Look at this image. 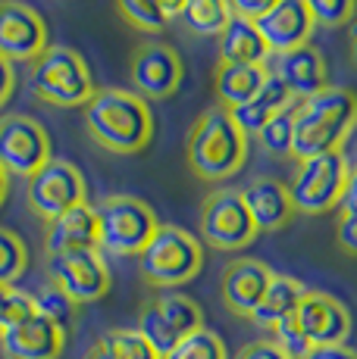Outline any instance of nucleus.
I'll use <instances>...</instances> for the list:
<instances>
[{
	"label": "nucleus",
	"mask_w": 357,
	"mask_h": 359,
	"mask_svg": "<svg viewBox=\"0 0 357 359\" xmlns=\"http://www.w3.org/2000/svg\"><path fill=\"white\" fill-rule=\"evenodd\" d=\"M85 128L110 154H138L154 137V113L148 100L126 88H100L85 103Z\"/></svg>",
	"instance_id": "nucleus-1"
},
{
	"label": "nucleus",
	"mask_w": 357,
	"mask_h": 359,
	"mask_svg": "<svg viewBox=\"0 0 357 359\" xmlns=\"http://www.w3.org/2000/svg\"><path fill=\"white\" fill-rule=\"evenodd\" d=\"M357 126V94L351 88L329 85L313 97L294 103V144L292 160L342 150Z\"/></svg>",
	"instance_id": "nucleus-2"
},
{
	"label": "nucleus",
	"mask_w": 357,
	"mask_h": 359,
	"mask_svg": "<svg viewBox=\"0 0 357 359\" xmlns=\"http://www.w3.org/2000/svg\"><path fill=\"white\" fill-rule=\"evenodd\" d=\"M185 156H188V169L201 182H226L248 160V135L235 126L229 109L210 107L191 126Z\"/></svg>",
	"instance_id": "nucleus-3"
},
{
	"label": "nucleus",
	"mask_w": 357,
	"mask_h": 359,
	"mask_svg": "<svg viewBox=\"0 0 357 359\" xmlns=\"http://www.w3.org/2000/svg\"><path fill=\"white\" fill-rule=\"evenodd\" d=\"M204 266V247L191 231L178 229V225H163L150 238V244L138 257V272L144 285L157 287V291H173L182 287L201 272Z\"/></svg>",
	"instance_id": "nucleus-4"
},
{
	"label": "nucleus",
	"mask_w": 357,
	"mask_h": 359,
	"mask_svg": "<svg viewBox=\"0 0 357 359\" xmlns=\"http://www.w3.org/2000/svg\"><path fill=\"white\" fill-rule=\"evenodd\" d=\"M94 216H98V250L110 257H141V250L160 229L154 206L129 194L104 197L94 206Z\"/></svg>",
	"instance_id": "nucleus-5"
},
{
	"label": "nucleus",
	"mask_w": 357,
	"mask_h": 359,
	"mask_svg": "<svg viewBox=\"0 0 357 359\" xmlns=\"http://www.w3.org/2000/svg\"><path fill=\"white\" fill-rule=\"evenodd\" d=\"M29 88L38 100L51 103V107H85L94 97V81L88 72V63L63 44H47L44 53L32 63Z\"/></svg>",
	"instance_id": "nucleus-6"
},
{
	"label": "nucleus",
	"mask_w": 357,
	"mask_h": 359,
	"mask_svg": "<svg viewBox=\"0 0 357 359\" xmlns=\"http://www.w3.org/2000/svg\"><path fill=\"white\" fill-rule=\"evenodd\" d=\"M348 172H351V165H348L342 150L298 160V169L288 182V197H292L294 212L323 216V212L335 210L342 194H345Z\"/></svg>",
	"instance_id": "nucleus-7"
},
{
	"label": "nucleus",
	"mask_w": 357,
	"mask_h": 359,
	"mask_svg": "<svg viewBox=\"0 0 357 359\" xmlns=\"http://www.w3.org/2000/svg\"><path fill=\"white\" fill-rule=\"evenodd\" d=\"M204 328V309L191 297L176 291L154 294L138 313V334L160 356H167L178 341Z\"/></svg>",
	"instance_id": "nucleus-8"
},
{
	"label": "nucleus",
	"mask_w": 357,
	"mask_h": 359,
	"mask_svg": "<svg viewBox=\"0 0 357 359\" xmlns=\"http://www.w3.org/2000/svg\"><path fill=\"white\" fill-rule=\"evenodd\" d=\"M197 225H201L204 244L214 250H245L260 234L245 206L242 191L235 188H219L204 197Z\"/></svg>",
	"instance_id": "nucleus-9"
},
{
	"label": "nucleus",
	"mask_w": 357,
	"mask_h": 359,
	"mask_svg": "<svg viewBox=\"0 0 357 359\" xmlns=\"http://www.w3.org/2000/svg\"><path fill=\"white\" fill-rule=\"evenodd\" d=\"M25 197L38 219L51 222V219L63 216L66 210L79 203H88V188L82 172L70 160H47L25 184Z\"/></svg>",
	"instance_id": "nucleus-10"
},
{
	"label": "nucleus",
	"mask_w": 357,
	"mask_h": 359,
	"mask_svg": "<svg viewBox=\"0 0 357 359\" xmlns=\"http://www.w3.org/2000/svg\"><path fill=\"white\" fill-rule=\"evenodd\" d=\"M47 281L57 285L75 306L98 303L110 294V269L100 250H75L47 257Z\"/></svg>",
	"instance_id": "nucleus-11"
},
{
	"label": "nucleus",
	"mask_w": 357,
	"mask_h": 359,
	"mask_svg": "<svg viewBox=\"0 0 357 359\" xmlns=\"http://www.w3.org/2000/svg\"><path fill=\"white\" fill-rule=\"evenodd\" d=\"M129 79H132V91L144 100H167L182 88L185 63L169 44L150 41L138 44L129 57Z\"/></svg>",
	"instance_id": "nucleus-12"
},
{
	"label": "nucleus",
	"mask_w": 357,
	"mask_h": 359,
	"mask_svg": "<svg viewBox=\"0 0 357 359\" xmlns=\"http://www.w3.org/2000/svg\"><path fill=\"white\" fill-rule=\"evenodd\" d=\"M51 160V137L32 116H4L0 119V169L6 175L32 178Z\"/></svg>",
	"instance_id": "nucleus-13"
},
{
	"label": "nucleus",
	"mask_w": 357,
	"mask_h": 359,
	"mask_svg": "<svg viewBox=\"0 0 357 359\" xmlns=\"http://www.w3.org/2000/svg\"><path fill=\"white\" fill-rule=\"evenodd\" d=\"M47 47V25L22 0H0V57L10 63H35Z\"/></svg>",
	"instance_id": "nucleus-14"
},
{
	"label": "nucleus",
	"mask_w": 357,
	"mask_h": 359,
	"mask_svg": "<svg viewBox=\"0 0 357 359\" xmlns=\"http://www.w3.org/2000/svg\"><path fill=\"white\" fill-rule=\"evenodd\" d=\"M301 334L307 337L311 347H329V344H345L351 334V313L339 297L326 291H311L307 287L294 309Z\"/></svg>",
	"instance_id": "nucleus-15"
},
{
	"label": "nucleus",
	"mask_w": 357,
	"mask_h": 359,
	"mask_svg": "<svg viewBox=\"0 0 357 359\" xmlns=\"http://www.w3.org/2000/svg\"><path fill=\"white\" fill-rule=\"evenodd\" d=\"M66 347V331L44 319L41 313H29L25 319L13 322L0 334L4 359H60Z\"/></svg>",
	"instance_id": "nucleus-16"
},
{
	"label": "nucleus",
	"mask_w": 357,
	"mask_h": 359,
	"mask_svg": "<svg viewBox=\"0 0 357 359\" xmlns=\"http://www.w3.org/2000/svg\"><path fill=\"white\" fill-rule=\"evenodd\" d=\"M273 269L260 259L238 257L223 269V281H219V297H223L226 309L238 319H251L257 303L264 300L266 287L273 281Z\"/></svg>",
	"instance_id": "nucleus-17"
},
{
	"label": "nucleus",
	"mask_w": 357,
	"mask_h": 359,
	"mask_svg": "<svg viewBox=\"0 0 357 359\" xmlns=\"http://www.w3.org/2000/svg\"><path fill=\"white\" fill-rule=\"evenodd\" d=\"M254 25L264 34L270 53H285L301 44H311L313 29H317L304 0H276L264 16L254 19Z\"/></svg>",
	"instance_id": "nucleus-18"
},
{
	"label": "nucleus",
	"mask_w": 357,
	"mask_h": 359,
	"mask_svg": "<svg viewBox=\"0 0 357 359\" xmlns=\"http://www.w3.org/2000/svg\"><path fill=\"white\" fill-rule=\"evenodd\" d=\"M270 72L288 88L294 100L313 97L317 91L329 88V69L323 53L313 44H301L294 50L276 53V63L270 66Z\"/></svg>",
	"instance_id": "nucleus-19"
},
{
	"label": "nucleus",
	"mask_w": 357,
	"mask_h": 359,
	"mask_svg": "<svg viewBox=\"0 0 357 359\" xmlns=\"http://www.w3.org/2000/svg\"><path fill=\"white\" fill-rule=\"evenodd\" d=\"M44 250L47 257L75 250H98V216L91 203H79L66 210L63 216L51 219L44 229Z\"/></svg>",
	"instance_id": "nucleus-20"
},
{
	"label": "nucleus",
	"mask_w": 357,
	"mask_h": 359,
	"mask_svg": "<svg viewBox=\"0 0 357 359\" xmlns=\"http://www.w3.org/2000/svg\"><path fill=\"white\" fill-rule=\"evenodd\" d=\"M245 206H248L257 231H279L292 222L294 206L288 197V184L270 175H257L248 182V188H242Z\"/></svg>",
	"instance_id": "nucleus-21"
},
{
	"label": "nucleus",
	"mask_w": 357,
	"mask_h": 359,
	"mask_svg": "<svg viewBox=\"0 0 357 359\" xmlns=\"http://www.w3.org/2000/svg\"><path fill=\"white\" fill-rule=\"evenodd\" d=\"M270 47L264 34L257 32L254 19L232 16L229 25L216 34V63L226 66H266L270 63Z\"/></svg>",
	"instance_id": "nucleus-22"
},
{
	"label": "nucleus",
	"mask_w": 357,
	"mask_h": 359,
	"mask_svg": "<svg viewBox=\"0 0 357 359\" xmlns=\"http://www.w3.org/2000/svg\"><path fill=\"white\" fill-rule=\"evenodd\" d=\"M294 103H298V100H294L292 94H288V88L276 79V75L270 72V79L264 81V88H260V91L254 94L248 103H242V107L229 109V116L235 119V126L242 128L248 137H257V135H260V128H264L266 122L276 119V116L283 113V109L294 107Z\"/></svg>",
	"instance_id": "nucleus-23"
},
{
	"label": "nucleus",
	"mask_w": 357,
	"mask_h": 359,
	"mask_svg": "<svg viewBox=\"0 0 357 359\" xmlns=\"http://www.w3.org/2000/svg\"><path fill=\"white\" fill-rule=\"evenodd\" d=\"M266 79H270V63L266 66H226V63H216V69H214L216 107L235 109V107H242V103H248L254 94L264 88Z\"/></svg>",
	"instance_id": "nucleus-24"
},
{
	"label": "nucleus",
	"mask_w": 357,
	"mask_h": 359,
	"mask_svg": "<svg viewBox=\"0 0 357 359\" xmlns=\"http://www.w3.org/2000/svg\"><path fill=\"white\" fill-rule=\"evenodd\" d=\"M304 291H307V287L301 285L298 278H292V275H273V281H270V287H266L264 300H260L257 309L251 313V322L257 328H273L276 322L294 316V309H298Z\"/></svg>",
	"instance_id": "nucleus-25"
},
{
	"label": "nucleus",
	"mask_w": 357,
	"mask_h": 359,
	"mask_svg": "<svg viewBox=\"0 0 357 359\" xmlns=\"http://www.w3.org/2000/svg\"><path fill=\"white\" fill-rule=\"evenodd\" d=\"M235 16L229 6V0H185L178 19L185 22V29L201 38H216L219 32L229 25V19Z\"/></svg>",
	"instance_id": "nucleus-26"
},
{
	"label": "nucleus",
	"mask_w": 357,
	"mask_h": 359,
	"mask_svg": "<svg viewBox=\"0 0 357 359\" xmlns=\"http://www.w3.org/2000/svg\"><path fill=\"white\" fill-rule=\"evenodd\" d=\"M29 269V247L16 231L0 225V285H16Z\"/></svg>",
	"instance_id": "nucleus-27"
},
{
	"label": "nucleus",
	"mask_w": 357,
	"mask_h": 359,
	"mask_svg": "<svg viewBox=\"0 0 357 359\" xmlns=\"http://www.w3.org/2000/svg\"><path fill=\"white\" fill-rule=\"evenodd\" d=\"M163 359H229V353H226V344L216 331L197 328L195 334L178 341Z\"/></svg>",
	"instance_id": "nucleus-28"
},
{
	"label": "nucleus",
	"mask_w": 357,
	"mask_h": 359,
	"mask_svg": "<svg viewBox=\"0 0 357 359\" xmlns=\"http://www.w3.org/2000/svg\"><path fill=\"white\" fill-rule=\"evenodd\" d=\"M257 141H260V147H264L270 156H279V160L292 156V144H294V107L283 109L276 119L266 122V126L260 128Z\"/></svg>",
	"instance_id": "nucleus-29"
},
{
	"label": "nucleus",
	"mask_w": 357,
	"mask_h": 359,
	"mask_svg": "<svg viewBox=\"0 0 357 359\" xmlns=\"http://www.w3.org/2000/svg\"><path fill=\"white\" fill-rule=\"evenodd\" d=\"M116 10L126 19V25H132L144 34H160L169 25V19L163 16L157 0H116Z\"/></svg>",
	"instance_id": "nucleus-30"
},
{
	"label": "nucleus",
	"mask_w": 357,
	"mask_h": 359,
	"mask_svg": "<svg viewBox=\"0 0 357 359\" xmlns=\"http://www.w3.org/2000/svg\"><path fill=\"white\" fill-rule=\"evenodd\" d=\"M32 300H35V313H41L44 319H51L53 325H60L63 331L72 325L75 313H79V306H75L57 285H51V281H47L38 294H32Z\"/></svg>",
	"instance_id": "nucleus-31"
},
{
	"label": "nucleus",
	"mask_w": 357,
	"mask_h": 359,
	"mask_svg": "<svg viewBox=\"0 0 357 359\" xmlns=\"http://www.w3.org/2000/svg\"><path fill=\"white\" fill-rule=\"evenodd\" d=\"M100 341L107 344V350L116 359H163L138 334V328H113V331H104V334H100Z\"/></svg>",
	"instance_id": "nucleus-32"
},
{
	"label": "nucleus",
	"mask_w": 357,
	"mask_h": 359,
	"mask_svg": "<svg viewBox=\"0 0 357 359\" xmlns=\"http://www.w3.org/2000/svg\"><path fill=\"white\" fill-rule=\"evenodd\" d=\"M304 6L313 25H323V29H339L357 16V0H304Z\"/></svg>",
	"instance_id": "nucleus-33"
},
{
	"label": "nucleus",
	"mask_w": 357,
	"mask_h": 359,
	"mask_svg": "<svg viewBox=\"0 0 357 359\" xmlns=\"http://www.w3.org/2000/svg\"><path fill=\"white\" fill-rule=\"evenodd\" d=\"M29 313H35L32 294L19 291V287H10V285H0V334H4L13 322L25 319Z\"/></svg>",
	"instance_id": "nucleus-34"
},
{
	"label": "nucleus",
	"mask_w": 357,
	"mask_h": 359,
	"mask_svg": "<svg viewBox=\"0 0 357 359\" xmlns=\"http://www.w3.org/2000/svg\"><path fill=\"white\" fill-rule=\"evenodd\" d=\"M273 331V341L279 344V347L285 350L292 359H301L311 350V344H307V337L301 334V328H298V322H294V316H288V319L283 322H276V325L270 328Z\"/></svg>",
	"instance_id": "nucleus-35"
},
{
	"label": "nucleus",
	"mask_w": 357,
	"mask_h": 359,
	"mask_svg": "<svg viewBox=\"0 0 357 359\" xmlns=\"http://www.w3.org/2000/svg\"><path fill=\"white\" fill-rule=\"evenodd\" d=\"M238 359H292L276 341H251L245 350H238Z\"/></svg>",
	"instance_id": "nucleus-36"
},
{
	"label": "nucleus",
	"mask_w": 357,
	"mask_h": 359,
	"mask_svg": "<svg viewBox=\"0 0 357 359\" xmlns=\"http://www.w3.org/2000/svg\"><path fill=\"white\" fill-rule=\"evenodd\" d=\"M335 238H339L342 250L357 257V216H339V222H335Z\"/></svg>",
	"instance_id": "nucleus-37"
},
{
	"label": "nucleus",
	"mask_w": 357,
	"mask_h": 359,
	"mask_svg": "<svg viewBox=\"0 0 357 359\" xmlns=\"http://www.w3.org/2000/svg\"><path fill=\"white\" fill-rule=\"evenodd\" d=\"M273 4H276V0H229L232 13L242 19H260Z\"/></svg>",
	"instance_id": "nucleus-38"
},
{
	"label": "nucleus",
	"mask_w": 357,
	"mask_h": 359,
	"mask_svg": "<svg viewBox=\"0 0 357 359\" xmlns=\"http://www.w3.org/2000/svg\"><path fill=\"white\" fill-rule=\"evenodd\" d=\"M301 359H357V350L348 344H329V347H311Z\"/></svg>",
	"instance_id": "nucleus-39"
},
{
	"label": "nucleus",
	"mask_w": 357,
	"mask_h": 359,
	"mask_svg": "<svg viewBox=\"0 0 357 359\" xmlns=\"http://www.w3.org/2000/svg\"><path fill=\"white\" fill-rule=\"evenodd\" d=\"M339 216H357V165L348 172V182H345V194L339 200Z\"/></svg>",
	"instance_id": "nucleus-40"
},
{
	"label": "nucleus",
	"mask_w": 357,
	"mask_h": 359,
	"mask_svg": "<svg viewBox=\"0 0 357 359\" xmlns=\"http://www.w3.org/2000/svg\"><path fill=\"white\" fill-rule=\"evenodd\" d=\"M13 91H16V69L6 57H0V109L10 103Z\"/></svg>",
	"instance_id": "nucleus-41"
},
{
	"label": "nucleus",
	"mask_w": 357,
	"mask_h": 359,
	"mask_svg": "<svg viewBox=\"0 0 357 359\" xmlns=\"http://www.w3.org/2000/svg\"><path fill=\"white\" fill-rule=\"evenodd\" d=\"M157 6L163 10V16H167V19H178V13H182L185 0H157Z\"/></svg>",
	"instance_id": "nucleus-42"
},
{
	"label": "nucleus",
	"mask_w": 357,
	"mask_h": 359,
	"mask_svg": "<svg viewBox=\"0 0 357 359\" xmlns=\"http://www.w3.org/2000/svg\"><path fill=\"white\" fill-rule=\"evenodd\" d=\"M85 359H116V356L110 353V350H107V344L98 337V344H94V347L88 350V356H85Z\"/></svg>",
	"instance_id": "nucleus-43"
},
{
	"label": "nucleus",
	"mask_w": 357,
	"mask_h": 359,
	"mask_svg": "<svg viewBox=\"0 0 357 359\" xmlns=\"http://www.w3.org/2000/svg\"><path fill=\"white\" fill-rule=\"evenodd\" d=\"M348 47H351V60L357 63V16L348 22Z\"/></svg>",
	"instance_id": "nucleus-44"
},
{
	"label": "nucleus",
	"mask_w": 357,
	"mask_h": 359,
	"mask_svg": "<svg viewBox=\"0 0 357 359\" xmlns=\"http://www.w3.org/2000/svg\"><path fill=\"white\" fill-rule=\"evenodd\" d=\"M6 194H10V175H6V172L0 169V206H4Z\"/></svg>",
	"instance_id": "nucleus-45"
}]
</instances>
